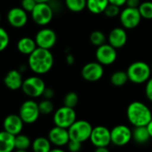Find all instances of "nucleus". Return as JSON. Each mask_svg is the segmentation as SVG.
<instances>
[{
    "label": "nucleus",
    "mask_w": 152,
    "mask_h": 152,
    "mask_svg": "<svg viewBox=\"0 0 152 152\" xmlns=\"http://www.w3.org/2000/svg\"><path fill=\"white\" fill-rule=\"evenodd\" d=\"M55 58L50 49L37 48L27 59L29 69L33 74L44 75L51 71Z\"/></svg>",
    "instance_id": "obj_1"
},
{
    "label": "nucleus",
    "mask_w": 152,
    "mask_h": 152,
    "mask_svg": "<svg viewBox=\"0 0 152 152\" xmlns=\"http://www.w3.org/2000/svg\"><path fill=\"white\" fill-rule=\"evenodd\" d=\"M128 121L134 127L147 126L152 119V112L149 107L141 101H132L126 110Z\"/></svg>",
    "instance_id": "obj_2"
},
{
    "label": "nucleus",
    "mask_w": 152,
    "mask_h": 152,
    "mask_svg": "<svg viewBox=\"0 0 152 152\" xmlns=\"http://www.w3.org/2000/svg\"><path fill=\"white\" fill-rule=\"evenodd\" d=\"M129 81L134 84L146 83L151 77V66L143 61H136L132 63L126 71Z\"/></svg>",
    "instance_id": "obj_3"
},
{
    "label": "nucleus",
    "mask_w": 152,
    "mask_h": 152,
    "mask_svg": "<svg viewBox=\"0 0 152 152\" xmlns=\"http://www.w3.org/2000/svg\"><path fill=\"white\" fill-rule=\"evenodd\" d=\"M46 87V83L41 76L33 74L24 78L21 91L26 97L34 99L42 97Z\"/></svg>",
    "instance_id": "obj_4"
},
{
    "label": "nucleus",
    "mask_w": 152,
    "mask_h": 152,
    "mask_svg": "<svg viewBox=\"0 0 152 152\" xmlns=\"http://www.w3.org/2000/svg\"><path fill=\"white\" fill-rule=\"evenodd\" d=\"M55 11L50 3H37L30 14L31 21L39 27L48 26L53 20Z\"/></svg>",
    "instance_id": "obj_5"
},
{
    "label": "nucleus",
    "mask_w": 152,
    "mask_h": 152,
    "mask_svg": "<svg viewBox=\"0 0 152 152\" xmlns=\"http://www.w3.org/2000/svg\"><path fill=\"white\" fill-rule=\"evenodd\" d=\"M92 129H93L92 125L88 121L76 120L68 128L70 140H74L83 143L90 140Z\"/></svg>",
    "instance_id": "obj_6"
},
{
    "label": "nucleus",
    "mask_w": 152,
    "mask_h": 152,
    "mask_svg": "<svg viewBox=\"0 0 152 152\" xmlns=\"http://www.w3.org/2000/svg\"><path fill=\"white\" fill-rule=\"evenodd\" d=\"M18 114L26 124H32L36 123L41 115L39 103L33 99L24 100L19 107Z\"/></svg>",
    "instance_id": "obj_7"
},
{
    "label": "nucleus",
    "mask_w": 152,
    "mask_h": 152,
    "mask_svg": "<svg viewBox=\"0 0 152 152\" xmlns=\"http://www.w3.org/2000/svg\"><path fill=\"white\" fill-rule=\"evenodd\" d=\"M29 13L23 9L21 7H13L7 13V24L15 30L24 28L30 20Z\"/></svg>",
    "instance_id": "obj_8"
},
{
    "label": "nucleus",
    "mask_w": 152,
    "mask_h": 152,
    "mask_svg": "<svg viewBox=\"0 0 152 152\" xmlns=\"http://www.w3.org/2000/svg\"><path fill=\"white\" fill-rule=\"evenodd\" d=\"M76 121V112L74 108L63 106L57 108L53 115L55 125L68 129Z\"/></svg>",
    "instance_id": "obj_9"
},
{
    "label": "nucleus",
    "mask_w": 152,
    "mask_h": 152,
    "mask_svg": "<svg viewBox=\"0 0 152 152\" xmlns=\"http://www.w3.org/2000/svg\"><path fill=\"white\" fill-rule=\"evenodd\" d=\"M142 17L139 12L138 8H132L126 7L123 10H121V13L119 15V21L125 30H132L135 29L137 26H139Z\"/></svg>",
    "instance_id": "obj_10"
},
{
    "label": "nucleus",
    "mask_w": 152,
    "mask_h": 152,
    "mask_svg": "<svg viewBox=\"0 0 152 152\" xmlns=\"http://www.w3.org/2000/svg\"><path fill=\"white\" fill-rule=\"evenodd\" d=\"M34 39L36 41L37 47L46 49H52L57 41V36L56 31L48 27H42L39 29L35 36Z\"/></svg>",
    "instance_id": "obj_11"
},
{
    "label": "nucleus",
    "mask_w": 152,
    "mask_h": 152,
    "mask_svg": "<svg viewBox=\"0 0 152 152\" xmlns=\"http://www.w3.org/2000/svg\"><path fill=\"white\" fill-rule=\"evenodd\" d=\"M82 77L89 83H96L101 80L104 75V65L98 61L90 62L83 65L82 69Z\"/></svg>",
    "instance_id": "obj_12"
},
{
    "label": "nucleus",
    "mask_w": 152,
    "mask_h": 152,
    "mask_svg": "<svg viewBox=\"0 0 152 152\" xmlns=\"http://www.w3.org/2000/svg\"><path fill=\"white\" fill-rule=\"evenodd\" d=\"M132 140V131L127 125L118 124L111 130V143L115 146H125Z\"/></svg>",
    "instance_id": "obj_13"
},
{
    "label": "nucleus",
    "mask_w": 152,
    "mask_h": 152,
    "mask_svg": "<svg viewBox=\"0 0 152 152\" xmlns=\"http://www.w3.org/2000/svg\"><path fill=\"white\" fill-rule=\"evenodd\" d=\"M95 56L102 65H111L117 58V51L109 43H105L97 48Z\"/></svg>",
    "instance_id": "obj_14"
},
{
    "label": "nucleus",
    "mask_w": 152,
    "mask_h": 152,
    "mask_svg": "<svg viewBox=\"0 0 152 152\" xmlns=\"http://www.w3.org/2000/svg\"><path fill=\"white\" fill-rule=\"evenodd\" d=\"M90 140L96 148L107 147L111 143V130L103 125L93 127Z\"/></svg>",
    "instance_id": "obj_15"
},
{
    "label": "nucleus",
    "mask_w": 152,
    "mask_h": 152,
    "mask_svg": "<svg viewBox=\"0 0 152 152\" xmlns=\"http://www.w3.org/2000/svg\"><path fill=\"white\" fill-rule=\"evenodd\" d=\"M23 80V73H22L18 68L11 69L4 76L3 83L7 90L11 91H16L22 89Z\"/></svg>",
    "instance_id": "obj_16"
},
{
    "label": "nucleus",
    "mask_w": 152,
    "mask_h": 152,
    "mask_svg": "<svg viewBox=\"0 0 152 152\" xmlns=\"http://www.w3.org/2000/svg\"><path fill=\"white\" fill-rule=\"evenodd\" d=\"M24 122L19 114H10L3 121V129L13 135H18L23 129Z\"/></svg>",
    "instance_id": "obj_17"
},
{
    "label": "nucleus",
    "mask_w": 152,
    "mask_h": 152,
    "mask_svg": "<svg viewBox=\"0 0 152 152\" xmlns=\"http://www.w3.org/2000/svg\"><path fill=\"white\" fill-rule=\"evenodd\" d=\"M48 140L56 147H64L67 145L70 140V135L68 129L55 125L48 132Z\"/></svg>",
    "instance_id": "obj_18"
},
{
    "label": "nucleus",
    "mask_w": 152,
    "mask_h": 152,
    "mask_svg": "<svg viewBox=\"0 0 152 152\" xmlns=\"http://www.w3.org/2000/svg\"><path fill=\"white\" fill-rule=\"evenodd\" d=\"M108 43L115 48L119 49L125 46L127 42V32L124 27L113 28L107 36Z\"/></svg>",
    "instance_id": "obj_19"
},
{
    "label": "nucleus",
    "mask_w": 152,
    "mask_h": 152,
    "mask_svg": "<svg viewBox=\"0 0 152 152\" xmlns=\"http://www.w3.org/2000/svg\"><path fill=\"white\" fill-rule=\"evenodd\" d=\"M37 48L34 38L30 36L21 37L16 42V50L23 56H29Z\"/></svg>",
    "instance_id": "obj_20"
},
{
    "label": "nucleus",
    "mask_w": 152,
    "mask_h": 152,
    "mask_svg": "<svg viewBox=\"0 0 152 152\" xmlns=\"http://www.w3.org/2000/svg\"><path fill=\"white\" fill-rule=\"evenodd\" d=\"M15 149V135L7 131L0 132V152H14Z\"/></svg>",
    "instance_id": "obj_21"
},
{
    "label": "nucleus",
    "mask_w": 152,
    "mask_h": 152,
    "mask_svg": "<svg viewBox=\"0 0 152 152\" xmlns=\"http://www.w3.org/2000/svg\"><path fill=\"white\" fill-rule=\"evenodd\" d=\"M109 4L108 0H87V9L93 15H100Z\"/></svg>",
    "instance_id": "obj_22"
},
{
    "label": "nucleus",
    "mask_w": 152,
    "mask_h": 152,
    "mask_svg": "<svg viewBox=\"0 0 152 152\" xmlns=\"http://www.w3.org/2000/svg\"><path fill=\"white\" fill-rule=\"evenodd\" d=\"M150 138L147 126H137L132 130V140L139 144L146 143Z\"/></svg>",
    "instance_id": "obj_23"
},
{
    "label": "nucleus",
    "mask_w": 152,
    "mask_h": 152,
    "mask_svg": "<svg viewBox=\"0 0 152 152\" xmlns=\"http://www.w3.org/2000/svg\"><path fill=\"white\" fill-rule=\"evenodd\" d=\"M51 144L48 138L38 137L32 141L31 148L33 152H49L52 149Z\"/></svg>",
    "instance_id": "obj_24"
},
{
    "label": "nucleus",
    "mask_w": 152,
    "mask_h": 152,
    "mask_svg": "<svg viewBox=\"0 0 152 152\" xmlns=\"http://www.w3.org/2000/svg\"><path fill=\"white\" fill-rule=\"evenodd\" d=\"M129 81L128 74L125 71L118 70L112 73L110 77L111 83L115 87H122Z\"/></svg>",
    "instance_id": "obj_25"
},
{
    "label": "nucleus",
    "mask_w": 152,
    "mask_h": 152,
    "mask_svg": "<svg viewBox=\"0 0 152 152\" xmlns=\"http://www.w3.org/2000/svg\"><path fill=\"white\" fill-rule=\"evenodd\" d=\"M66 8L72 13H80L87 8V0H64Z\"/></svg>",
    "instance_id": "obj_26"
},
{
    "label": "nucleus",
    "mask_w": 152,
    "mask_h": 152,
    "mask_svg": "<svg viewBox=\"0 0 152 152\" xmlns=\"http://www.w3.org/2000/svg\"><path fill=\"white\" fill-rule=\"evenodd\" d=\"M11 42V37L9 31L3 26L0 25V53L7 49Z\"/></svg>",
    "instance_id": "obj_27"
},
{
    "label": "nucleus",
    "mask_w": 152,
    "mask_h": 152,
    "mask_svg": "<svg viewBox=\"0 0 152 152\" xmlns=\"http://www.w3.org/2000/svg\"><path fill=\"white\" fill-rule=\"evenodd\" d=\"M31 139L25 134L15 135V149H24L27 150L31 146Z\"/></svg>",
    "instance_id": "obj_28"
},
{
    "label": "nucleus",
    "mask_w": 152,
    "mask_h": 152,
    "mask_svg": "<svg viewBox=\"0 0 152 152\" xmlns=\"http://www.w3.org/2000/svg\"><path fill=\"white\" fill-rule=\"evenodd\" d=\"M107 36L100 31H94L90 35V41L95 47H99L107 42Z\"/></svg>",
    "instance_id": "obj_29"
},
{
    "label": "nucleus",
    "mask_w": 152,
    "mask_h": 152,
    "mask_svg": "<svg viewBox=\"0 0 152 152\" xmlns=\"http://www.w3.org/2000/svg\"><path fill=\"white\" fill-rule=\"evenodd\" d=\"M138 9L143 19H146V20L152 19V2L151 1H144L140 3Z\"/></svg>",
    "instance_id": "obj_30"
},
{
    "label": "nucleus",
    "mask_w": 152,
    "mask_h": 152,
    "mask_svg": "<svg viewBox=\"0 0 152 152\" xmlns=\"http://www.w3.org/2000/svg\"><path fill=\"white\" fill-rule=\"evenodd\" d=\"M39 111L41 115H50L51 113L54 112L55 109V106L54 103L51 101V99H43L40 102H39Z\"/></svg>",
    "instance_id": "obj_31"
},
{
    "label": "nucleus",
    "mask_w": 152,
    "mask_h": 152,
    "mask_svg": "<svg viewBox=\"0 0 152 152\" xmlns=\"http://www.w3.org/2000/svg\"><path fill=\"white\" fill-rule=\"evenodd\" d=\"M78 101H79L78 94L74 91H70L65 94V96L64 97L63 102H64V106L74 108L76 105L78 104Z\"/></svg>",
    "instance_id": "obj_32"
},
{
    "label": "nucleus",
    "mask_w": 152,
    "mask_h": 152,
    "mask_svg": "<svg viewBox=\"0 0 152 152\" xmlns=\"http://www.w3.org/2000/svg\"><path fill=\"white\" fill-rule=\"evenodd\" d=\"M121 7L113 5V4H109L108 7L106 8V10L104 11V15L108 17V18H115L116 16H119L120 13H121Z\"/></svg>",
    "instance_id": "obj_33"
},
{
    "label": "nucleus",
    "mask_w": 152,
    "mask_h": 152,
    "mask_svg": "<svg viewBox=\"0 0 152 152\" xmlns=\"http://www.w3.org/2000/svg\"><path fill=\"white\" fill-rule=\"evenodd\" d=\"M36 5H37V2L35 0H21V2H20V7L23 9H24L26 12H28L29 14L32 12Z\"/></svg>",
    "instance_id": "obj_34"
},
{
    "label": "nucleus",
    "mask_w": 152,
    "mask_h": 152,
    "mask_svg": "<svg viewBox=\"0 0 152 152\" xmlns=\"http://www.w3.org/2000/svg\"><path fill=\"white\" fill-rule=\"evenodd\" d=\"M66 146L70 152H79L82 148V142L74 140H70Z\"/></svg>",
    "instance_id": "obj_35"
},
{
    "label": "nucleus",
    "mask_w": 152,
    "mask_h": 152,
    "mask_svg": "<svg viewBox=\"0 0 152 152\" xmlns=\"http://www.w3.org/2000/svg\"><path fill=\"white\" fill-rule=\"evenodd\" d=\"M145 95L147 99L152 102V77L148 79L145 85Z\"/></svg>",
    "instance_id": "obj_36"
},
{
    "label": "nucleus",
    "mask_w": 152,
    "mask_h": 152,
    "mask_svg": "<svg viewBox=\"0 0 152 152\" xmlns=\"http://www.w3.org/2000/svg\"><path fill=\"white\" fill-rule=\"evenodd\" d=\"M54 96H55V91H54V90L51 89V88L46 87V89H45V91H44V92H43L42 97H43L44 99H52L54 98Z\"/></svg>",
    "instance_id": "obj_37"
},
{
    "label": "nucleus",
    "mask_w": 152,
    "mask_h": 152,
    "mask_svg": "<svg viewBox=\"0 0 152 152\" xmlns=\"http://www.w3.org/2000/svg\"><path fill=\"white\" fill-rule=\"evenodd\" d=\"M140 0H126V7H132V8H138L140 5Z\"/></svg>",
    "instance_id": "obj_38"
},
{
    "label": "nucleus",
    "mask_w": 152,
    "mask_h": 152,
    "mask_svg": "<svg viewBox=\"0 0 152 152\" xmlns=\"http://www.w3.org/2000/svg\"><path fill=\"white\" fill-rule=\"evenodd\" d=\"M110 4L115 5L119 7H122L124 6H125L126 4V0H108Z\"/></svg>",
    "instance_id": "obj_39"
},
{
    "label": "nucleus",
    "mask_w": 152,
    "mask_h": 152,
    "mask_svg": "<svg viewBox=\"0 0 152 152\" xmlns=\"http://www.w3.org/2000/svg\"><path fill=\"white\" fill-rule=\"evenodd\" d=\"M65 62L68 65H72L75 62V58L74 56L72 54H67L65 56Z\"/></svg>",
    "instance_id": "obj_40"
},
{
    "label": "nucleus",
    "mask_w": 152,
    "mask_h": 152,
    "mask_svg": "<svg viewBox=\"0 0 152 152\" xmlns=\"http://www.w3.org/2000/svg\"><path fill=\"white\" fill-rule=\"evenodd\" d=\"M18 70H19L22 73H24V72H26V71H28V70H30V69H29L28 64L26 63V64H23L19 65Z\"/></svg>",
    "instance_id": "obj_41"
},
{
    "label": "nucleus",
    "mask_w": 152,
    "mask_h": 152,
    "mask_svg": "<svg viewBox=\"0 0 152 152\" xmlns=\"http://www.w3.org/2000/svg\"><path fill=\"white\" fill-rule=\"evenodd\" d=\"M94 152H110L107 147H97Z\"/></svg>",
    "instance_id": "obj_42"
},
{
    "label": "nucleus",
    "mask_w": 152,
    "mask_h": 152,
    "mask_svg": "<svg viewBox=\"0 0 152 152\" xmlns=\"http://www.w3.org/2000/svg\"><path fill=\"white\" fill-rule=\"evenodd\" d=\"M147 128H148V132H149V134H150V137L152 138V119H151V121L148 124Z\"/></svg>",
    "instance_id": "obj_43"
},
{
    "label": "nucleus",
    "mask_w": 152,
    "mask_h": 152,
    "mask_svg": "<svg viewBox=\"0 0 152 152\" xmlns=\"http://www.w3.org/2000/svg\"><path fill=\"white\" fill-rule=\"evenodd\" d=\"M49 152H66V151L61 148H52Z\"/></svg>",
    "instance_id": "obj_44"
},
{
    "label": "nucleus",
    "mask_w": 152,
    "mask_h": 152,
    "mask_svg": "<svg viewBox=\"0 0 152 152\" xmlns=\"http://www.w3.org/2000/svg\"><path fill=\"white\" fill-rule=\"evenodd\" d=\"M37 3H49L52 0H35Z\"/></svg>",
    "instance_id": "obj_45"
},
{
    "label": "nucleus",
    "mask_w": 152,
    "mask_h": 152,
    "mask_svg": "<svg viewBox=\"0 0 152 152\" xmlns=\"http://www.w3.org/2000/svg\"><path fill=\"white\" fill-rule=\"evenodd\" d=\"M14 152H28V151L24 150V149H15Z\"/></svg>",
    "instance_id": "obj_46"
},
{
    "label": "nucleus",
    "mask_w": 152,
    "mask_h": 152,
    "mask_svg": "<svg viewBox=\"0 0 152 152\" xmlns=\"http://www.w3.org/2000/svg\"><path fill=\"white\" fill-rule=\"evenodd\" d=\"M1 23H2V15L0 13V25H1Z\"/></svg>",
    "instance_id": "obj_47"
},
{
    "label": "nucleus",
    "mask_w": 152,
    "mask_h": 152,
    "mask_svg": "<svg viewBox=\"0 0 152 152\" xmlns=\"http://www.w3.org/2000/svg\"><path fill=\"white\" fill-rule=\"evenodd\" d=\"M151 71H152V64H151Z\"/></svg>",
    "instance_id": "obj_48"
}]
</instances>
